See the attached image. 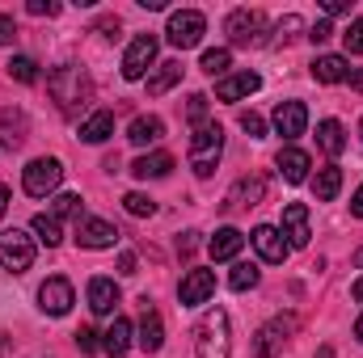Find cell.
<instances>
[{
	"mask_svg": "<svg viewBox=\"0 0 363 358\" xmlns=\"http://www.w3.org/2000/svg\"><path fill=\"white\" fill-rule=\"evenodd\" d=\"M47 93H51V101L60 105V114H81L85 105H89L93 97V81L89 72L81 68V64H60L51 76H47Z\"/></svg>",
	"mask_w": 363,
	"mask_h": 358,
	"instance_id": "1",
	"label": "cell"
},
{
	"mask_svg": "<svg viewBox=\"0 0 363 358\" xmlns=\"http://www.w3.org/2000/svg\"><path fill=\"white\" fill-rule=\"evenodd\" d=\"M233 354V333H228V312L211 308L199 329H194V358H228Z\"/></svg>",
	"mask_w": 363,
	"mask_h": 358,
	"instance_id": "2",
	"label": "cell"
},
{
	"mask_svg": "<svg viewBox=\"0 0 363 358\" xmlns=\"http://www.w3.org/2000/svg\"><path fill=\"white\" fill-rule=\"evenodd\" d=\"M220 156H224V131H220L216 122H203V127L190 135V169H194L199 178H211L216 165H220Z\"/></svg>",
	"mask_w": 363,
	"mask_h": 358,
	"instance_id": "3",
	"label": "cell"
},
{
	"mask_svg": "<svg viewBox=\"0 0 363 358\" xmlns=\"http://www.w3.org/2000/svg\"><path fill=\"white\" fill-rule=\"evenodd\" d=\"M224 34L233 47H267V17L258 8H233L228 21H224Z\"/></svg>",
	"mask_w": 363,
	"mask_h": 358,
	"instance_id": "4",
	"label": "cell"
},
{
	"mask_svg": "<svg viewBox=\"0 0 363 358\" xmlns=\"http://www.w3.org/2000/svg\"><path fill=\"white\" fill-rule=\"evenodd\" d=\"M60 181H64V165H60L55 156H38V161H30V165L21 169V185H26L30 198H47V194H55Z\"/></svg>",
	"mask_w": 363,
	"mask_h": 358,
	"instance_id": "5",
	"label": "cell"
},
{
	"mask_svg": "<svg viewBox=\"0 0 363 358\" xmlns=\"http://www.w3.org/2000/svg\"><path fill=\"white\" fill-rule=\"evenodd\" d=\"M0 266L9 274H26L34 266V236H26L21 228L0 232Z\"/></svg>",
	"mask_w": 363,
	"mask_h": 358,
	"instance_id": "6",
	"label": "cell"
},
{
	"mask_svg": "<svg viewBox=\"0 0 363 358\" xmlns=\"http://www.w3.org/2000/svg\"><path fill=\"white\" fill-rule=\"evenodd\" d=\"M203 34H207V17H203L199 8H178V13H169V30H165V38H169L178 51L199 47Z\"/></svg>",
	"mask_w": 363,
	"mask_h": 358,
	"instance_id": "7",
	"label": "cell"
},
{
	"mask_svg": "<svg viewBox=\"0 0 363 358\" xmlns=\"http://www.w3.org/2000/svg\"><path fill=\"white\" fill-rule=\"evenodd\" d=\"M157 47H161L157 34H135L131 47H127V55H123V76H127V81H144V72H148L152 59H157Z\"/></svg>",
	"mask_w": 363,
	"mask_h": 358,
	"instance_id": "8",
	"label": "cell"
},
{
	"mask_svg": "<svg viewBox=\"0 0 363 358\" xmlns=\"http://www.w3.org/2000/svg\"><path fill=\"white\" fill-rule=\"evenodd\" d=\"M72 304H77V291H72L68 278H47V282L38 287V308H43V312L64 316V312H72Z\"/></svg>",
	"mask_w": 363,
	"mask_h": 358,
	"instance_id": "9",
	"label": "cell"
},
{
	"mask_svg": "<svg viewBox=\"0 0 363 358\" xmlns=\"http://www.w3.org/2000/svg\"><path fill=\"white\" fill-rule=\"evenodd\" d=\"M250 245H254V249H258V258H262V262H271V266H283V262H287V253H291V245L283 241V232H279L274 224L254 228Z\"/></svg>",
	"mask_w": 363,
	"mask_h": 358,
	"instance_id": "10",
	"label": "cell"
},
{
	"mask_svg": "<svg viewBox=\"0 0 363 358\" xmlns=\"http://www.w3.org/2000/svg\"><path fill=\"white\" fill-rule=\"evenodd\" d=\"M283 241L291 245V249H304L308 241H313V228H308V207L304 202H287L283 207Z\"/></svg>",
	"mask_w": 363,
	"mask_h": 358,
	"instance_id": "11",
	"label": "cell"
},
{
	"mask_svg": "<svg viewBox=\"0 0 363 358\" xmlns=\"http://www.w3.org/2000/svg\"><path fill=\"white\" fill-rule=\"evenodd\" d=\"M211 295H216V274H211V270H190L178 287L182 308H199V304H207Z\"/></svg>",
	"mask_w": 363,
	"mask_h": 358,
	"instance_id": "12",
	"label": "cell"
},
{
	"mask_svg": "<svg viewBox=\"0 0 363 358\" xmlns=\"http://www.w3.org/2000/svg\"><path fill=\"white\" fill-rule=\"evenodd\" d=\"M77 245L81 249H114L118 245V228L114 224H106V219H81L77 224Z\"/></svg>",
	"mask_w": 363,
	"mask_h": 358,
	"instance_id": "13",
	"label": "cell"
},
{
	"mask_svg": "<svg viewBox=\"0 0 363 358\" xmlns=\"http://www.w3.org/2000/svg\"><path fill=\"white\" fill-rule=\"evenodd\" d=\"M291 329H296V321H271V325H262L258 337H254V354L258 358H279L283 346H287V333H291Z\"/></svg>",
	"mask_w": 363,
	"mask_h": 358,
	"instance_id": "14",
	"label": "cell"
},
{
	"mask_svg": "<svg viewBox=\"0 0 363 358\" xmlns=\"http://www.w3.org/2000/svg\"><path fill=\"white\" fill-rule=\"evenodd\" d=\"M267 198V178H258V173H250V178H241L233 190H228V198H224V211H241V207H258Z\"/></svg>",
	"mask_w": 363,
	"mask_h": 358,
	"instance_id": "15",
	"label": "cell"
},
{
	"mask_svg": "<svg viewBox=\"0 0 363 358\" xmlns=\"http://www.w3.org/2000/svg\"><path fill=\"white\" fill-rule=\"evenodd\" d=\"M304 127H308L304 101H279V110H274V131H279L283 139H296V135H304Z\"/></svg>",
	"mask_w": 363,
	"mask_h": 358,
	"instance_id": "16",
	"label": "cell"
},
{
	"mask_svg": "<svg viewBox=\"0 0 363 358\" xmlns=\"http://www.w3.org/2000/svg\"><path fill=\"white\" fill-rule=\"evenodd\" d=\"M140 350L144 354H157L161 346H165V325H161V312L157 308H148V299H144V321H140Z\"/></svg>",
	"mask_w": 363,
	"mask_h": 358,
	"instance_id": "17",
	"label": "cell"
},
{
	"mask_svg": "<svg viewBox=\"0 0 363 358\" xmlns=\"http://www.w3.org/2000/svg\"><path fill=\"white\" fill-rule=\"evenodd\" d=\"M262 89V76L258 72H237V76H224L220 85H216V97L220 101H241V97H250V93Z\"/></svg>",
	"mask_w": 363,
	"mask_h": 358,
	"instance_id": "18",
	"label": "cell"
},
{
	"mask_svg": "<svg viewBox=\"0 0 363 358\" xmlns=\"http://www.w3.org/2000/svg\"><path fill=\"white\" fill-rule=\"evenodd\" d=\"M101 350L110 358H123L131 350V321H127V316H114V321H110V329L101 333Z\"/></svg>",
	"mask_w": 363,
	"mask_h": 358,
	"instance_id": "19",
	"label": "cell"
},
{
	"mask_svg": "<svg viewBox=\"0 0 363 358\" xmlns=\"http://www.w3.org/2000/svg\"><path fill=\"white\" fill-rule=\"evenodd\" d=\"M347 76H351V68H347L342 55H317L313 59V81L317 85H342Z\"/></svg>",
	"mask_w": 363,
	"mask_h": 358,
	"instance_id": "20",
	"label": "cell"
},
{
	"mask_svg": "<svg viewBox=\"0 0 363 358\" xmlns=\"http://www.w3.org/2000/svg\"><path fill=\"white\" fill-rule=\"evenodd\" d=\"M241 245H245V236H241L237 228H220V232L207 241V253H211V262H233V258L241 253Z\"/></svg>",
	"mask_w": 363,
	"mask_h": 358,
	"instance_id": "21",
	"label": "cell"
},
{
	"mask_svg": "<svg viewBox=\"0 0 363 358\" xmlns=\"http://www.w3.org/2000/svg\"><path fill=\"white\" fill-rule=\"evenodd\" d=\"M89 308L97 316H114V308H118V287H114V278H93L89 282Z\"/></svg>",
	"mask_w": 363,
	"mask_h": 358,
	"instance_id": "22",
	"label": "cell"
},
{
	"mask_svg": "<svg viewBox=\"0 0 363 358\" xmlns=\"http://www.w3.org/2000/svg\"><path fill=\"white\" fill-rule=\"evenodd\" d=\"M274 165H279V173H283V181L300 185V181L308 178V165H313V161H308V152H300V148H283Z\"/></svg>",
	"mask_w": 363,
	"mask_h": 358,
	"instance_id": "23",
	"label": "cell"
},
{
	"mask_svg": "<svg viewBox=\"0 0 363 358\" xmlns=\"http://www.w3.org/2000/svg\"><path fill=\"white\" fill-rule=\"evenodd\" d=\"M165 135V122L157 118V114H140L131 127H127V139L135 144V148H144V144H157Z\"/></svg>",
	"mask_w": 363,
	"mask_h": 358,
	"instance_id": "24",
	"label": "cell"
},
{
	"mask_svg": "<svg viewBox=\"0 0 363 358\" xmlns=\"http://www.w3.org/2000/svg\"><path fill=\"white\" fill-rule=\"evenodd\" d=\"M110 135H114V114L110 110H93L89 118L81 122V139L85 144H106Z\"/></svg>",
	"mask_w": 363,
	"mask_h": 358,
	"instance_id": "25",
	"label": "cell"
},
{
	"mask_svg": "<svg viewBox=\"0 0 363 358\" xmlns=\"http://www.w3.org/2000/svg\"><path fill=\"white\" fill-rule=\"evenodd\" d=\"M317 144H321V152L342 156V148H347V131H342V122H338V118L317 122Z\"/></svg>",
	"mask_w": 363,
	"mask_h": 358,
	"instance_id": "26",
	"label": "cell"
},
{
	"mask_svg": "<svg viewBox=\"0 0 363 358\" xmlns=\"http://www.w3.org/2000/svg\"><path fill=\"white\" fill-rule=\"evenodd\" d=\"M174 169V156L169 152H152V156H140V161H131V173L140 181H148V178H165Z\"/></svg>",
	"mask_w": 363,
	"mask_h": 358,
	"instance_id": "27",
	"label": "cell"
},
{
	"mask_svg": "<svg viewBox=\"0 0 363 358\" xmlns=\"http://www.w3.org/2000/svg\"><path fill=\"white\" fill-rule=\"evenodd\" d=\"M338 190H342V169H338V165H325V169L313 178V194H317V202H334Z\"/></svg>",
	"mask_w": 363,
	"mask_h": 358,
	"instance_id": "28",
	"label": "cell"
},
{
	"mask_svg": "<svg viewBox=\"0 0 363 358\" xmlns=\"http://www.w3.org/2000/svg\"><path fill=\"white\" fill-rule=\"evenodd\" d=\"M182 81V64H157V72L148 76V97H161V93H169L174 85Z\"/></svg>",
	"mask_w": 363,
	"mask_h": 358,
	"instance_id": "29",
	"label": "cell"
},
{
	"mask_svg": "<svg viewBox=\"0 0 363 358\" xmlns=\"http://www.w3.org/2000/svg\"><path fill=\"white\" fill-rule=\"evenodd\" d=\"M0 127H4L0 144H4L9 152L21 148V139H26V135H21V131H26V114H21V110H4V114H0Z\"/></svg>",
	"mask_w": 363,
	"mask_h": 358,
	"instance_id": "30",
	"label": "cell"
},
{
	"mask_svg": "<svg viewBox=\"0 0 363 358\" xmlns=\"http://www.w3.org/2000/svg\"><path fill=\"white\" fill-rule=\"evenodd\" d=\"M34 236H38L47 249H55V245L64 241V228H60V219L47 211V215H34Z\"/></svg>",
	"mask_w": 363,
	"mask_h": 358,
	"instance_id": "31",
	"label": "cell"
},
{
	"mask_svg": "<svg viewBox=\"0 0 363 358\" xmlns=\"http://www.w3.org/2000/svg\"><path fill=\"white\" fill-rule=\"evenodd\" d=\"M9 76H13L17 85H34V81H38V64H34L30 55H13V59H9Z\"/></svg>",
	"mask_w": 363,
	"mask_h": 358,
	"instance_id": "32",
	"label": "cell"
},
{
	"mask_svg": "<svg viewBox=\"0 0 363 358\" xmlns=\"http://www.w3.org/2000/svg\"><path fill=\"white\" fill-rule=\"evenodd\" d=\"M258 278H262V274H258L254 262H237L233 274H228V287H233V291H250V287H258Z\"/></svg>",
	"mask_w": 363,
	"mask_h": 358,
	"instance_id": "33",
	"label": "cell"
},
{
	"mask_svg": "<svg viewBox=\"0 0 363 358\" xmlns=\"http://www.w3.org/2000/svg\"><path fill=\"white\" fill-rule=\"evenodd\" d=\"M300 30H304V17H296V13H287L279 25H274V38H271V47H287L291 38H300Z\"/></svg>",
	"mask_w": 363,
	"mask_h": 358,
	"instance_id": "34",
	"label": "cell"
},
{
	"mask_svg": "<svg viewBox=\"0 0 363 358\" xmlns=\"http://www.w3.org/2000/svg\"><path fill=\"white\" fill-rule=\"evenodd\" d=\"M228 68H233V51H228V47H216V51L203 55V72H207V76H224Z\"/></svg>",
	"mask_w": 363,
	"mask_h": 358,
	"instance_id": "35",
	"label": "cell"
},
{
	"mask_svg": "<svg viewBox=\"0 0 363 358\" xmlns=\"http://www.w3.org/2000/svg\"><path fill=\"white\" fill-rule=\"evenodd\" d=\"M51 215H55V219H77V224H81V219H85V215H81V194H55V211H51Z\"/></svg>",
	"mask_w": 363,
	"mask_h": 358,
	"instance_id": "36",
	"label": "cell"
},
{
	"mask_svg": "<svg viewBox=\"0 0 363 358\" xmlns=\"http://www.w3.org/2000/svg\"><path fill=\"white\" fill-rule=\"evenodd\" d=\"M123 207H127V215H135V219H144V215H157V202H152L148 194H140V190H131V194L123 198Z\"/></svg>",
	"mask_w": 363,
	"mask_h": 358,
	"instance_id": "37",
	"label": "cell"
},
{
	"mask_svg": "<svg viewBox=\"0 0 363 358\" xmlns=\"http://www.w3.org/2000/svg\"><path fill=\"white\" fill-rule=\"evenodd\" d=\"M342 42H347V55H363V17H359V21H351V25H347Z\"/></svg>",
	"mask_w": 363,
	"mask_h": 358,
	"instance_id": "38",
	"label": "cell"
},
{
	"mask_svg": "<svg viewBox=\"0 0 363 358\" xmlns=\"http://www.w3.org/2000/svg\"><path fill=\"white\" fill-rule=\"evenodd\" d=\"M186 118H190L194 127H203V122H207V97H203V93H194V97L186 101Z\"/></svg>",
	"mask_w": 363,
	"mask_h": 358,
	"instance_id": "39",
	"label": "cell"
},
{
	"mask_svg": "<svg viewBox=\"0 0 363 358\" xmlns=\"http://www.w3.org/2000/svg\"><path fill=\"white\" fill-rule=\"evenodd\" d=\"M241 131H245L250 139H262V135H267V122H262V114L245 110V114H241Z\"/></svg>",
	"mask_w": 363,
	"mask_h": 358,
	"instance_id": "40",
	"label": "cell"
},
{
	"mask_svg": "<svg viewBox=\"0 0 363 358\" xmlns=\"http://www.w3.org/2000/svg\"><path fill=\"white\" fill-rule=\"evenodd\" d=\"M26 13H30V17H55V13H60V4H55V0H30V4H26Z\"/></svg>",
	"mask_w": 363,
	"mask_h": 358,
	"instance_id": "41",
	"label": "cell"
},
{
	"mask_svg": "<svg viewBox=\"0 0 363 358\" xmlns=\"http://www.w3.org/2000/svg\"><path fill=\"white\" fill-rule=\"evenodd\" d=\"M97 346H101V342H97V333H93V329H85V325H81V329H77V350H81V354H93Z\"/></svg>",
	"mask_w": 363,
	"mask_h": 358,
	"instance_id": "42",
	"label": "cell"
},
{
	"mask_svg": "<svg viewBox=\"0 0 363 358\" xmlns=\"http://www.w3.org/2000/svg\"><path fill=\"white\" fill-rule=\"evenodd\" d=\"M308 38H313V42H330V38H334V25H330V21H317V25L308 30Z\"/></svg>",
	"mask_w": 363,
	"mask_h": 358,
	"instance_id": "43",
	"label": "cell"
},
{
	"mask_svg": "<svg viewBox=\"0 0 363 358\" xmlns=\"http://www.w3.org/2000/svg\"><path fill=\"white\" fill-rule=\"evenodd\" d=\"M13 38H17V25H13V17H4V13H0V47H9Z\"/></svg>",
	"mask_w": 363,
	"mask_h": 358,
	"instance_id": "44",
	"label": "cell"
},
{
	"mask_svg": "<svg viewBox=\"0 0 363 358\" xmlns=\"http://www.w3.org/2000/svg\"><path fill=\"white\" fill-rule=\"evenodd\" d=\"M321 8H325V17H338V13H351V4H347V0H325Z\"/></svg>",
	"mask_w": 363,
	"mask_h": 358,
	"instance_id": "45",
	"label": "cell"
},
{
	"mask_svg": "<svg viewBox=\"0 0 363 358\" xmlns=\"http://www.w3.org/2000/svg\"><path fill=\"white\" fill-rule=\"evenodd\" d=\"M194 236H199V232H186V236L178 241V253H182V258H190V253H194V245H199Z\"/></svg>",
	"mask_w": 363,
	"mask_h": 358,
	"instance_id": "46",
	"label": "cell"
},
{
	"mask_svg": "<svg viewBox=\"0 0 363 358\" xmlns=\"http://www.w3.org/2000/svg\"><path fill=\"white\" fill-rule=\"evenodd\" d=\"M97 30H101L106 38H114V34H118V17H101V21H97Z\"/></svg>",
	"mask_w": 363,
	"mask_h": 358,
	"instance_id": "47",
	"label": "cell"
},
{
	"mask_svg": "<svg viewBox=\"0 0 363 358\" xmlns=\"http://www.w3.org/2000/svg\"><path fill=\"white\" fill-rule=\"evenodd\" d=\"M135 266H140L135 253H123V258H118V274H135Z\"/></svg>",
	"mask_w": 363,
	"mask_h": 358,
	"instance_id": "48",
	"label": "cell"
},
{
	"mask_svg": "<svg viewBox=\"0 0 363 358\" xmlns=\"http://www.w3.org/2000/svg\"><path fill=\"white\" fill-rule=\"evenodd\" d=\"M351 215H355V219H363V185L355 190V198H351Z\"/></svg>",
	"mask_w": 363,
	"mask_h": 358,
	"instance_id": "49",
	"label": "cell"
},
{
	"mask_svg": "<svg viewBox=\"0 0 363 358\" xmlns=\"http://www.w3.org/2000/svg\"><path fill=\"white\" fill-rule=\"evenodd\" d=\"M347 81H351V89H355V93H363V68H351V76H347Z\"/></svg>",
	"mask_w": 363,
	"mask_h": 358,
	"instance_id": "50",
	"label": "cell"
},
{
	"mask_svg": "<svg viewBox=\"0 0 363 358\" xmlns=\"http://www.w3.org/2000/svg\"><path fill=\"white\" fill-rule=\"evenodd\" d=\"M351 295H355V299L363 304V278H355V287H351Z\"/></svg>",
	"mask_w": 363,
	"mask_h": 358,
	"instance_id": "51",
	"label": "cell"
},
{
	"mask_svg": "<svg viewBox=\"0 0 363 358\" xmlns=\"http://www.w3.org/2000/svg\"><path fill=\"white\" fill-rule=\"evenodd\" d=\"M4 211H9V190L0 185V215H4Z\"/></svg>",
	"mask_w": 363,
	"mask_h": 358,
	"instance_id": "52",
	"label": "cell"
},
{
	"mask_svg": "<svg viewBox=\"0 0 363 358\" xmlns=\"http://www.w3.org/2000/svg\"><path fill=\"white\" fill-rule=\"evenodd\" d=\"M355 337H359V342H363V316H359V321H355Z\"/></svg>",
	"mask_w": 363,
	"mask_h": 358,
	"instance_id": "53",
	"label": "cell"
},
{
	"mask_svg": "<svg viewBox=\"0 0 363 358\" xmlns=\"http://www.w3.org/2000/svg\"><path fill=\"white\" fill-rule=\"evenodd\" d=\"M355 266H359V270H363V249H355Z\"/></svg>",
	"mask_w": 363,
	"mask_h": 358,
	"instance_id": "54",
	"label": "cell"
},
{
	"mask_svg": "<svg viewBox=\"0 0 363 358\" xmlns=\"http://www.w3.org/2000/svg\"><path fill=\"white\" fill-rule=\"evenodd\" d=\"M359 135H363V122H359Z\"/></svg>",
	"mask_w": 363,
	"mask_h": 358,
	"instance_id": "55",
	"label": "cell"
}]
</instances>
